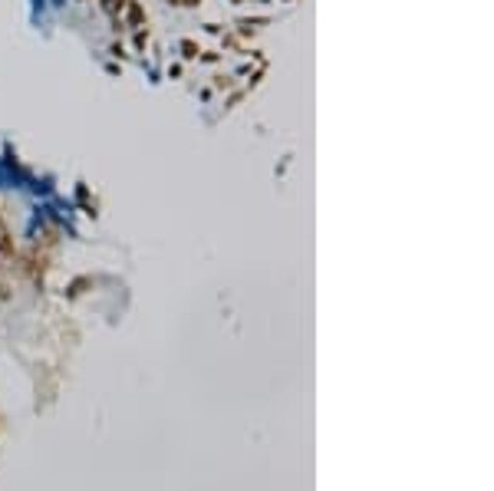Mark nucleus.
<instances>
[{
  "mask_svg": "<svg viewBox=\"0 0 494 491\" xmlns=\"http://www.w3.org/2000/svg\"><path fill=\"white\" fill-rule=\"evenodd\" d=\"M122 4H125V0H105V10L115 13V10H122Z\"/></svg>",
  "mask_w": 494,
  "mask_h": 491,
  "instance_id": "obj_1",
  "label": "nucleus"
}]
</instances>
